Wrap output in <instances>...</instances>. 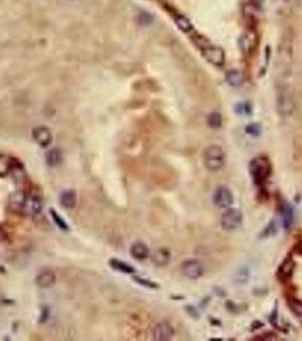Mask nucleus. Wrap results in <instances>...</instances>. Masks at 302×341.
Returning <instances> with one entry per match:
<instances>
[{
    "label": "nucleus",
    "instance_id": "nucleus-5",
    "mask_svg": "<svg viewBox=\"0 0 302 341\" xmlns=\"http://www.w3.org/2000/svg\"><path fill=\"white\" fill-rule=\"evenodd\" d=\"M43 201L42 197L38 194H29L25 201V204L23 206L22 213L25 215L36 216L42 211Z\"/></svg>",
    "mask_w": 302,
    "mask_h": 341
},
{
    "label": "nucleus",
    "instance_id": "nucleus-12",
    "mask_svg": "<svg viewBox=\"0 0 302 341\" xmlns=\"http://www.w3.org/2000/svg\"><path fill=\"white\" fill-rule=\"evenodd\" d=\"M55 282H56V274L53 270H43L36 277V284L42 289L53 287Z\"/></svg>",
    "mask_w": 302,
    "mask_h": 341
},
{
    "label": "nucleus",
    "instance_id": "nucleus-30",
    "mask_svg": "<svg viewBox=\"0 0 302 341\" xmlns=\"http://www.w3.org/2000/svg\"><path fill=\"white\" fill-rule=\"evenodd\" d=\"M300 251H301V254H302V243H301V246H300Z\"/></svg>",
    "mask_w": 302,
    "mask_h": 341
},
{
    "label": "nucleus",
    "instance_id": "nucleus-1",
    "mask_svg": "<svg viewBox=\"0 0 302 341\" xmlns=\"http://www.w3.org/2000/svg\"><path fill=\"white\" fill-rule=\"evenodd\" d=\"M249 171L256 183H263L272 173V164L266 156H258L250 161Z\"/></svg>",
    "mask_w": 302,
    "mask_h": 341
},
{
    "label": "nucleus",
    "instance_id": "nucleus-11",
    "mask_svg": "<svg viewBox=\"0 0 302 341\" xmlns=\"http://www.w3.org/2000/svg\"><path fill=\"white\" fill-rule=\"evenodd\" d=\"M174 336V329L170 323L161 322L153 329V339L158 341H166Z\"/></svg>",
    "mask_w": 302,
    "mask_h": 341
},
{
    "label": "nucleus",
    "instance_id": "nucleus-8",
    "mask_svg": "<svg viewBox=\"0 0 302 341\" xmlns=\"http://www.w3.org/2000/svg\"><path fill=\"white\" fill-rule=\"evenodd\" d=\"M32 138L40 147L44 148L49 146L51 141H53V133H51L49 127L40 125V126L34 127L32 130Z\"/></svg>",
    "mask_w": 302,
    "mask_h": 341
},
{
    "label": "nucleus",
    "instance_id": "nucleus-14",
    "mask_svg": "<svg viewBox=\"0 0 302 341\" xmlns=\"http://www.w3.org/2000/svg\"><path fill=\"white\" fill-rule=\"evenodd\" d=\"M130 254L135 260L142 261L149 256V249L143 242H135L130 248Z\"/></svg>",
    "mask_w": 302,
    "mask_h": 341
},
{
    "label": "nucleus",
    "instance_id": "nucleus-17",
    "mask_svg": "<svg viewBox=\"0 0 302 341\" xmlns=\"http://www.w3.org/2000/svg\"><path fill=\"white\" fill-rule=\"evenodd\" d=\"M109 265H111V267L114 268L115 271L121 272V273H124V274L135 273L134 267L131 266V265L128 263H125V261L117 260V258H112V260L109 261Z\"/></svg>",
    "mask_w": 302,
    "mask_h": 341
},
{
    "label": "nucleus",
    "instance_id": "nucleus-9",
    "mask_svg": "<svg viewBox=\"0 0 302 341\" xmlns=\"http://www.w3.org/2000/svg\"><path fill=\"white\" fill-rule=\"evenodd\" d=\"M182 273L190 280H197L202 275V267L201 264L195 260H189L185 261L182 264Z\"/></svg>",
    "mask_w": 302,
    "mask_h": 341
},
{
    "label": "nucleus",
    "instance_id": "nucleus-24",
    "mask_svg": "<svg viewBox=\"0 0 302 341\" xmlns=\"http://www.w3.org/2000/svg\"><path fill=\"white\" fill-rule=\"evenodd\" d=\"M13 167V160L7 156H0V177H6Z\"/></svg>",
    "mask_w": 302,
    "mask_h": 341
},
{
    "label": "nucleus",
    "instance_id": "nucleus-2",
    "mask_svg": "<svg viewBox=\"0 0 302 341\" xmlns=\"http://www.w3.org/2000/svg\"><path fill=\"white\" fill-rule=\"evenodd\" d=\"M204 163L207 170L219 171L225 165V153L219 146H209L204 153Z\"/></svg>",
    "mask_w": 302,
    "mask_h": 341
},
{
    "label": "nucleus",
    "instance_id": "nucleus-29",
    "mask_svg": "<svg viewBox=\"0 0 302 341\" xmlns=\"http://www.w3.org/2000/svg\"><path fill=\"white\" fill-rule=\"evenodd\" d=\"M292 311H294L297 315H302V305L299 302H294L292 306Z\"/></svg>",
    "mask_w": 302,
    "mask_h": 341
},
{
    "label": "nucleus",
    "instance_id": "nucleus-3",
    "mask_svg": "<svg viewBox=\"0 0 302 341\" xmlns=\"http://www.w3.org/2000/svg\"><path fill=\"white\" fill-rule=\"evenodd\" d=\"M277 111L283 117L290 116L294 111L293 99L285 88H280L277 91Z\"/></svg>",
    "mask_w": 302,
    "mask_h": 341
},
{
    "label": "nucleus",
    "instance_id": "nucleus-20",
    "mask_svg": "<svg viewBox=\"0 0 302 341\" xmlns=\"http://www.w3.org/2000/svg\"><path fill=\"white\" fill-rule=\"evenodd\" d=\"M281 215H282L283 225L285 229H290L293 223V209L287 202H284L281 208Z\"/></svg>",
    "mask_w": 302,
    "mask_h": 341
},
{
    "label": "nucleus",
    "instance_id": "nucleus-10",
    "mask_svg": "<svg viewBox=\"0 0 302 341\" xmlns=\"http://www.w3.org/2000/svg\"><path fill=\"white\" fill-rule=\"evenodd\" d=\"M240 46L245 54L252 53L257 46V34L253 30H246L240 39Z\"/></svg>",
    "mask_w": 302,
    "mask_h": 341
},
{
    "label": "nucleus",
    "instance_id": "nucleus-6",
    "mask_svg": "<svg viewBox=\"0 0 302 341\" xmlns=\"http://www.w3.org/2000/svg\"><path fill=\"white\" fill-rule=\"evenodd\" d=\"M202 55L209 63L216 66H222L225 61V54L219 47L206 46L202 48Z\"/></svg>",
    "mask_w": 302,
    "mask_h": 341
},
{
    "label": "nucleus",
    "instance_id": "nucleus-21",
    "mask_svg": "<svg viewBox=\"0 0 302 341\" xmlns=\"http://www.w3.org/2000/svg\"><path fill=\"white\" fill-rule=\"evenodd\" d=\"M293 270H294V261L291 260L290 257L286 258L279 268V277L281 279H283V280H285V279L290 278L291 275H292Z\"/></svg>",
    "mask_w": 302,
    "mask_h": 341
},
{
    "label": "nucleus",
    "instance_id": "nucleus-7",
    "mask_svg": "<svg viewBox=\"0 0 302 341\" xmlns=\"http://www.w3.org/2000/svg\"><path fill=\"white\" fill-rule=\"evenodd\" d=\"M233 195L226 187H218L214 194V204L219 208H229L233 204Z\"/></svg>",
    "mask_w": 302,
    "mask_h": 341
},
{
    "label": "nucleus",
    "instance_id": "nucleus-4",
    "mask_svg": "<svg viewBox=\"0 0 302 341\" xmlns=\"http://www.w3.org/2000/svg\"><path fill=\"white\" fill-rule=\"evenodd\" d=\"M242 213L235 208H231L226 211L222 216V226L226 231H232L238 229L242 224Z\"/></svg>",
    "mask_w": 302,
    "mask_h": 341
},
{
    "label": "nucleus",
    "instance_id": "nucleus-22",
    "mask_svg": "<svg viewBox=\"0 0 302 341\" xmlns=\"http://www.w3.org/2000/svg\"><path fill=\"white\" fill-rule=\"evenodd\" d=\"M226 81L232 87H239L243 82V75L238 70H231L226 73Z\"/></svg>",
    "mask_w": 302,
    "mask_h": 341
},
{
    "label": "nucleus",
    "instance_id": "nucleus-15",
    "mask_svg": "<svg viewBox=\"0 0 302 341\" xmlns=\"http://www.w3.org/2000/svg\"><path fill=\"white\" fill-rule=\"evenodd\" d=\"M59 202L63 207L71 209L76 205V192L74 190H65L59 196Z\"/></svg>",
    "mask_w": 302,
    "mask_h": 341
},
{
    "label": "nucleus",
    "instance_id": "nucleus-16",
    "mask_svg": "<svg viewBox=\"0 0 302 341\" xmlns=\"http://www.w3.org/2000/svg\"><path fill=\"white\" fill-rule=\"evenodd\" d=\"M292 58V49H291V40H283L280 49V60L282 65H289Z\"/></svg>",
    "mask_w": 302,
    "mask_h": 341
},
{
    "label": "nucleus",
    "instance_id": "nucleus-26",
    "mask_svg": "<svg viewBox=\"0 0 302 341\" xmlns=\"http://www.w3.org/2000/svg\"><path fill=\"white\" fill-rule=\"evenodd\" d=\"M49 213H50L51 218H53V220H54V222L56 223V225L59 227L60 230H65V231L68 230V224H67L66 222H65V220L61 218V216L58 214L56 211H55V209L51 208L50 211H49Z\"/></svg>",
    "mask_w": 302,
    "mask_h": 341
},
{
    "label": "nucleus",
    "instance_id": "nucleus-13",
    "mask_svg": "<svg viewBox=\"0 0 302 341\" xmlns=\"http://www.w3.org/2000/svg\"><path fill=\"white\" fill-rule=\"evenodd\" d=\"M27 195H29V192L25 190H16L15 192H13L9 197V207L12 208L13 211L22 213L23 206L25 204Z\"/></svg>",
    "mask_w": 302,
    "mask_h": 341
},
{
    "label": "nucleus",
    "instance_id": "nucleus-27",
    "mask_svg": "<svg viewBox=\"0 0 302 341\" xmlns=\"http://www.w3.org/2000/svg\"><path fill=\"white\" fill-rule=\"evenodd\" d=\"M133 280H134L136 283L143 285V287H147V288H150V289H157L158 288V284H156L154 282L150 281V280H147V279H143V278H140V277H134L133 278Z\"/></svg>",
    "mask_w": 302,
    "mask_h": 341
},
{
    "label": "nucleus",
    "instance_id": "nucleus-18",
    "mask_svg": "<svg viewBox=\"0 0 302 341\" xmlns=\"http://www.w3.org/2000/svg\"><path fill=\"white\" fill-rule=\"evenodd\" d=\"M170 253L167 249H158L152 255V261L153 264H156L157 266H165L170 263Z\"/></svg>",
    "mask_w": 302,
    "mask_h": 341
},
{
    "label": "nucleus",
    "instance_id": "nucleus-23",
    "mask_svg": "<svg viewBox=\"0 0 302 341\" xmlns=\"http://www.w3.org/2000/svg\"><path fill=\"white\" fill-rule=\"evenodd\" d=\"M174 20H175V23H176L177 27L182 31V32L189 33V32H191L192 30H193V26H192L191 22L185 16L176 15Z\"/></svg>",
    "mask_w": 302,
    "mask_h": 341
},
{
    "label": "nucleus",
    "instance_id": "nucleus-25",
    "mask_svg": "<svg viewBox=\"0 0 302 341\" xmlns=\"http://www.w3.org/2000/svg\"><path fill=\"white\" fill-rule=\"evenodd\" d=\"M207 122H208V125L212 127V129H219V127H221L222 124H223L222 115L217 112L209 114Z\"/></svg>",
    "mask_w": 302,
    "mask_h": 341
},
{
    "label": "nucleus",
    "instance_id": "nucleus-19",
    "mask_svg": "<svg viewBox=\"0 0 302 341\" xmlns=\"http://www.w3.org/2000/svg\"><path fill=\"white\" fill-rule=\"evenodd\" d=\"M63 160V153L59 148H53L46 154V163L49 166H57Z\"/></svg>",
    "mask_w": 302,
    "mask_h": 341
},
{
    "label": "nucleus",
    "instance_id": "nucleus-28",
    "mask_svg": "<svg viewBox=\"0 0 302 341\" xmlns=\"http://www.w3.org/2000/svg\"><path fill=\"white\" fill-rule=\"evenodd\" d=\"M246 133H249V134H251V136H259L260 134V126L259 125H257V124H251V125H248L246 126Z\"/></svg>",
    "mask_w": 302,
    "mask_h": 341
}]
</instances>
